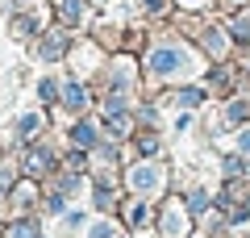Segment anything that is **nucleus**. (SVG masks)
I'll return each instance as SVG.
<instances>
[{
    "instance_id": "nucleus-1",
    "label": "nucleus",
    "mask_w": 250,
    "mask_h": 238,
    "mask_svg": "<svg viewBox=\"0 0 250 238\" xmlns=\"http://www.w3.org/2000/svg\"><path fill=\"white\" fill-rule=\"evenodd\" d=\"M188 50L184 46H175V42H163V46H154V54H150V71L154 75H179V71H188Z\"/></svg>"
},
{
    "instance_id": "nucleus-2",
    "label": "nucleus",
    "mask_w": 250,
    "mask_h": 238,
    "mask_svg": "<svg viewBox=\"0 0 250 238\" xmlns=\"http://www.w3.org/2000/svg\"><path fill=\"white\" fill-rule=\"evenodd\" d=\"M159 184H163V171H159V167H150V163L129 171V188H134V192H154Z\"/></svg>"
},
{
    "instance_id": "nucleus-3",
    "label": "nucleus",
    "mask_w": 250,
    "mask_h": 238,
    "mask_svg": "<svg viewBox=\"0 0 250 238\" xmlns=\"http://www.w3.org/2000/svg\"><path fill=\"white\" fill-rule=\"evenodd\" d=\"M50 163H54V159H50V150H42V146L25 155V171H29V176H42V171H50Z\"/></svg>"
},
{
    "instance_id": "nucleus-4",
    "label": "nucleus",
    "mask_w": 250,
    "mask_h": 238,
    "mask_svg": "<svg viewBox=\"0 0 250 238\" xmlns=\"http://www.w3.org/2000/svg\"><path fill=\"white\" fill-rule=\"evenodd\" d=\"M62 105L71 109V113H80V109L88 105V96H83V88H80V84H67V88H62Z\"/></svg>"
},
{
    "instance_id": "nucleus-5",
    "label": "nucleus",
    "mask_w": 250,
    "mask_h": 238,
    "mask_svg": "<svg viewBox=\"0 0 250 238\" xmlns=\"http://www.w3.org/2000/svg\"><path fill=\"white\" fill-rule=\"evenodd\" d=\"M38 130H42V117H38V113H25V117L17 121V138H21V142H29Z\"/></svg>"
},
{
    "instance_id": "nucleus-6",
    "label": "nucleus",
    "mask_w": 250,
    "mask_h": 238,
    "mask_svg": "<svg viewBox=\"0 0 250 238\" xmlns=\"http://www.w3.org/2000/svg\"><path fill=\"white\" fill-rule=\"evenodd\" d=\"M59 17L67 21V25H75V21L83 17V0H59Z\"/></svg>"
},
{
    "instance_id": "nucleus-7",
    "label": "nucleus",
    "mask_w": 250,
    "mask_h": 238,
    "mask_svg": "<svg viewBox=\"0 0 250 238\" xmlns=\"http://www.w3.org/2000/svg\"><path fill=\"white\" fill-rule=\"evenodd\" d=\"M163 234H167V238L184 234V213H179V209H167V217H163Z\"/></svg>"
},
{
    "instance_id": "nucleus-8",
    "label": "nucleus",
    "mask_w": 250,
    "mask_h": 238,
    "mask_svg": "<svg viewBox=\"0 0 250 238\" xmlns=\"http://www.w3.org/2000/svg\"><path fill=\"white\" fill-rule=\"evenodd\" d=\"M38 54H42V59H59L62 54V34H46V42L38 46Z\"/></svg>"
},
{
    "instance_id": "nucleus-9",
    "label": "nucleus",
    "mask_w": 250,
    "mask_h": 238,
    "mask_svg": "<svg viewBox=\"0 0 250 238\" xmlns=\"http://www.w3.org/2000/svg\"><path fill=\"white\" fill-rule=\"evenodd\" d=\"M71 142H75V146H92V142H96V130H92L88 121H80V125L71 130Z\"/></svg>"
},
{
    "instance_id": "nucleus-10",
    "label": "nucleus",
    "mask_w": 250,
    "mask_h": 238,
    "mask_svg": "<svg viewBox=\"0 0 250 238\" xmlns=\"http://www.w3.org/2000/svg\"><path fill=\"white\" fill-rule=\"evenodd\" d=\"M9 238H38V226H34V221H13Z\"/></svg>"
},
{
    "instance_id": "nucleus-11",
    "label": "nucleus",
    "mask_w": 250,
    "mask_h": 238,
    "mask_svg": "<svg viewBox=\"0 0 250 238\" xmlns=\"http://www.w3.org/2000/svg\"><path fill=\"white\" fill-rule=\"evenodd\" d=\"M38 96H42L46 105H50V100H62V96H59V84H54V79H42V84H38Z\"/></svg>"
},
{
    "instance_id": "nucleus-12",
    "label": "nucleus",
    "mask_w": 250,
    "mask_h": 238,
    "mask_svg": "<svg viewBox=\"0 0 250 238\" xmlns=\"http://www.w3.org/2000/svg\"><path fill=\"white\" fill-rule=\"evenodd\" d=\"M200 100H205V92H200V88H184V92H179V105H184V109H196Z\"/></svg>"
},
{
    "instance_id": "nucleus-13",
    "label": "nucleus",
    "mask_w": 250,
    "mask_h": 238,
    "mask_svg": "<svg viewBox=\"0 0 250 238\" xmlns=\"http://www.w3.org/2000/svg\"><path fill=\"white\" fill-rule=\"evenodd\" d=\"M88 238H117V230L108 226V221H96V226L88 230Z\"/></svg>"
},
{
    "instance_id": "nucleus-14",
    "label": "nucleus",
    "mask_w": 250,
    "mask_h": 238,
    "mask_svg": "<svg viewBox=\"0 0 250 238\" xmlns=\"http://www.w3.org/2000/svg\"><path fill=\"white\" fill-rule=\"evenodd\" d=\"M188 209H192V213H205L208 209V196L205 192H192V196H188Z\"/></svg>"
},
{
    "instance_id": "nucleus-15",
    "label": "nucleus",
    "mask_w": 250,
    "mask_h": 238,
    "mask_svg": "<svg viewBox=\"0 0 250 238\" xmlns=\"http://www.w3.org/2000/svg\"><path fill=\"white\" fill-rule=\"evenodd\" d=\"M129 221H134V226H142V221H146V205H134V209H129Z\"/></svg>"
},
{
    "instance_id": "nucleus-16",
    "label": "nucleus",
    "mask_w": 250,
    "mask_h": 238,
    "mask_svg": "<svg viewBox=\"0 0 250 238\" xmlns=\"http://www.w3.org/2000/svg\"><path fill=\"white\" fill-rule=\"evenodd\" d=\"M46 209H50V213H62V196H59V192L46 196Z\"/></svg>"
},
{
    "instance_id": "nucleus-17",
    "label": "nucleus",
    "mask_w": 250,
    "mask_h": 238,
    "mask_svg": "<svg viewBox=\"0 0 250 238\" xmlns=\"http://www.w3.org/2000/svg\"><path fill=\"white\" fill-rule=\"evenodd\" d=\"M242 150H250V130H242Z\"/></svg>"
},
{
    "instance_id": "nucleus-18",
    "label": "nucleus",
    "mask_w": 250,
    "mask_h": 238,
    "mask_svg": "<svg viewBox=\"0 0 250 238\" xmlns=\"http://www.w3.org/2000/svg\"><path fill=\"white\" fill-rule=\"evenodd\" d=\"M146 9H163V0H146Z\"/></svg>"
}]
</instances>
